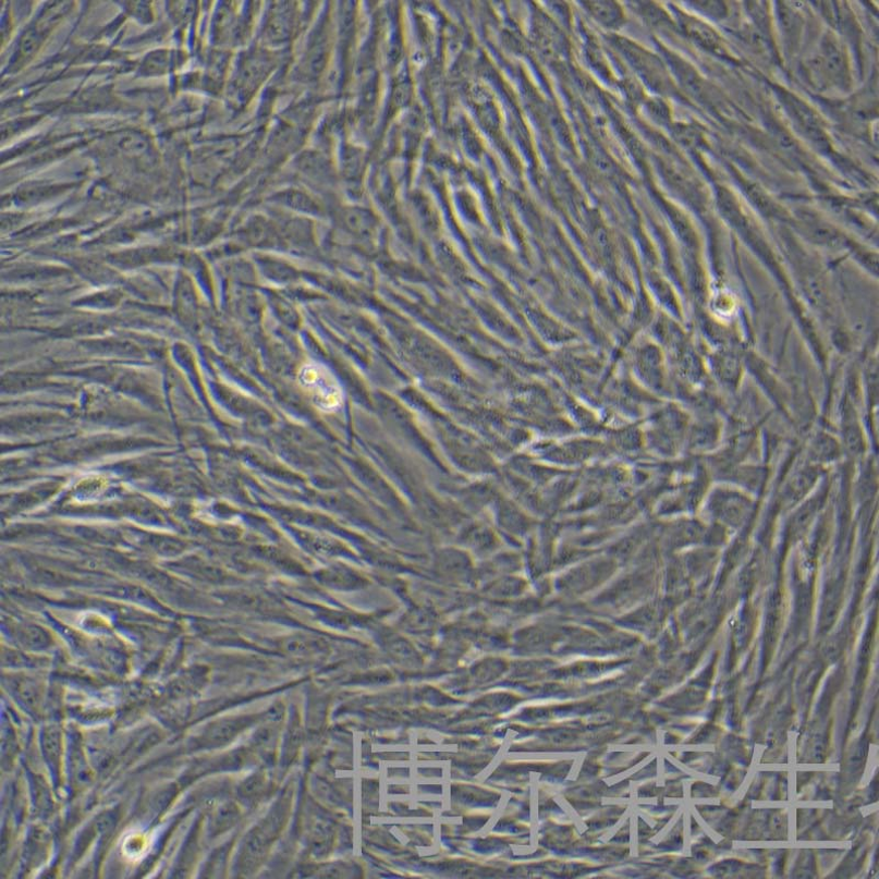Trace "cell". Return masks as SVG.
<instances>
[{
	"label": "cell",
	"instance_id": "cell-1",
	"mask_svg": "<svg viewBox=\"0 0 879 879\" xmlns=\"http://www.w3.org/2000/svg\"><path fill=\"white\" fill-rule=\"evenodd\" d=\"M300 382L319 410L331 413L342 406L343 390L325 365L319 363L304 365L300 371Z\"/></svg>",
	"mask_w": 879,
	"mask_h": 879
}]
</instances>
